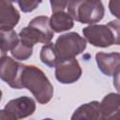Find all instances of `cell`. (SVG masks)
<instances>
[{"label":"cell","mask_w":120,"mask_h":120,"mask_svg":"<svg viewBox=\"0 0 120 120\" xmlns=\"http://www.w3.org/2000/svg\"><path fill=\"white\" fill-rule=\"evenodd\" d=\"M100 119L120 120V94L109 93L100 101Z\"/></svg>","instance_id":"9"},{"label":"cell","mask_w":120,"mask_h":120,"mask_svg":"<svg viewBox=\"0 0 120 120\" xmlns=\"http://www.w3.org/2000/svg\"><path fill=\"white\" fill-rule=\"evenodd\" d=\"M109 9L114 17L120 20V0H110Z\"/></svg>","instance_id":"20"},{"label":"cell","mask_w":120,"mask_h":120,"mask_svg":"<svg viewBox=\"0 0 120 120\" xmlns=\"http://www.w3.org/2000/svg\"><path fill=\"white\" fill-rule=\"evenodd\" d=\"M36 102L33 98L23 96L9 100L0 111L2 120H19L32 115L36 111Z\"/></svg>","instance_id":"5"},{"label":"cell","mask_w":120,"mask_h":120,"mask_svg":"<svg viewBox=\"0 0 120 120\" xmlns=\"http://www.w3.org/2000/svg\"><path fill=\"white\" fill-rule=\"evenodd\" d=\"M41 2L42 0H18L17 3L22 12L28 13L35 10L41 4Z\"/></svg>","instance_id":"17"},{"label":"cell","mask_w":120,"mask_h":120,"mask_svg":"<svg viewBox=\"0 0 120 120\" xmlns=\"http://www.w3.org/2000/svg\"><path fill=\"white\" fill-rule=\"evenodd\" d=\"M20 39L34 46L36 43L46 44L53 38V31L50 25V18L47 16H38L32 19L28 25L19 33Z\"/></svg>","instance_id":"3"},{"label":"cell","mask_w":120,"mask_h":120,"mask_svg":"<svg viewBox=\"0 0 120 120\" xmlns=\"http://www.w3.org/2000/svg\"><path fill=\"white\" fill-rule=\"evenodd\" d=\"M82 68L76 58L61 61L56 67L54 75L56 80L63 84H71L77 82L82 75Z\"/></svg>","instance_id":"8"},{"label":"cell","mask_w":120,"mask_h":120,"mask_svg":"<svg viewBox=\"0 0 120 120\" xmlns=\"http://www.w3.org/2000/svg\"><path fill=\"white\" fill-rule=\"evenodd\" d=\"M1 35V52L5 54L8 51H12L19 42V34L13 28H0Z\"/></svg>","instance_id":"14"},{"label":"cell","mask_w":120,"mask_h":120,"mask_svg":"<svg viewBox=\"0 0 120 120\" xmlns=\"http://www.w3.org/2000/svg\"><path fill=\"white\" fill-rule=\"evenodd\" d=\"M99 70L106 76H112L116 67L120 64V52H98L95 55Z\"/></svg>","instance_id":"10"},{"label":"cell","mask_w":120,"mask_h":120,"mask_svg":"<svg viewBox=\"0 0 120 120\" xmlns=\"http://www.w3.org/2000/svg\"><path fill=\"white\" fill-rule=\"evenodd\" d=\"M68 12L81 23L94 24L103 19L105 8L100 0H71Z\"/></svg>","instance_id":"2"},{"label":"cell","mask_w":120,"mask_h":120,"mask_svg":"<svg viewBox=\"0 0 120 120\" xmlns=\"http://www.w3.org/2000/svg\"><path fill=\"white\" fill-rule=\"evenodd\" d=\"M112 76H113V86L115 90L118 93H120V64L116 67Z\"/></svg>","instance_id":"21"},{"label":"cell","mask_w":120,"mask_h":120,"mask_svg":"<svg viewBox=\"0 0 120 120\" xmlns=\"http://www.w3.org/2000/svg\"><path fill=\"white\" fill-rule=\"evenodd\" d=\"M110 29L112 32L114 38V44L120 45V20H113L107 23Z\"/></svg>","instance_id":"18"},{"label":"cell","mask_w":120,"mask_h":120,"mask_svg":"<svg viewBox=\"0 0 120 120\" xmlns=\"http://www.w3.org/2000/svg\"><path fill=\"white\" fill-rule=\"evenodd\" d=\"M20 21V13L9 0H1L0 28H13Z\"/></svg>","instance_id":"11"},{"label":"cell","mask_w":120,"mask_h":120,"mask_svg":"<svg viewBox=\"0 0 120 120\" xmlns=\"http://www.w3.org/2000/svg\"><path fill=\"white\" fill-rule=\"evenodd\" d=\"M39 57L41 62L49 68H55L60 63L57 52L55 50V46L52 42H48L42 46Z\"/></svg>","instance_id":"15"},{"label":"cell","mask_w":120,"mask_h":120,"mask_svg":"<svg viewBox=\"0 0 120 120\" xmlns=\"http://www.w3.org/2000/svg\"><path fill=\"white\" fill-rule=\"evenodd\" d=\"M72 120H98L100 119V102L91 101L78 107L72 116Z\"/></svg>","instance_id":"12"},{"label":"cell","mask_w":120,"mask_h":120,"mask_svg":"<svg viewBox=\"0 0 120 120\" xmlns=\"http://www.w3.org/2000/svg\"><path fill=\"white\" fill-rule=\"evenodd\" d=\"M24 65L10 56L2 54L0 59V78L11 88L22 89V73Z\"/></svg>","instance_id":"6"},{"label":"cell","mask_w":120,"mask_h":120,"mask_svg":"<svg viewBox=\"0 0 120 120\" xmlns=\"http://www.w3.org/2000/svg\"><path fill=\"white\" fill-rule=\"evenodd\" d=\"M83 37L91 45L99 48H108L114 44L112 30L106 24H89L82 29Z\"/></svg>","instance_id":"7"},{"label":"cell","mask_w":120,"mask_h":120,"mask_svg":"<svg viewBox=\"0 0 120 120\" xmlns=\"http://www.w3.org/2000/svg\"><path fill=\"white\" fill-rule=\"evenodd\" d=\"M22 84L28 89L40 104L48 103L53 96V86L45 73L34 65H24L22 73Z\"/></svg>","instance_id":"1"},{"label":"cell","mask_w":120,"mask_h":120,"mask_svg":"<svg viewBox=\"0 0 120 120\" xmlns=\"http://www.w3.org/2000/svg\"><path fill=\"white\" fill-rule=\"evenodd\" d=\"M70 1L71 0H50L52 11H64L66 8H68Z\"/></svg>","instance_id":"19"},{"label":"cell","mask_w":120,"mask_h":120,"mask_svg":"<svg viewBox=\"0 0 120 120\" xmlns=\"http://www.w3.org/2000/svg\"><path fill=\"white\" fill-rule=\"evenodd\" d=\"M33 48H34V46L29 45L28 43L22 41L19 38V42H18L17 46L12 51H10L11 55L16 60H19V61L27 60L33 54Z\"/></svg>","instance_id":"16"},{"label":"cell","mask_w":120,"mask_h":120,"mask_svg":"<svg viewBox=\"0 0 120 120\" xmlns=\"http://www.w3.org/2000/svg\"><path fill=\"white\" fill-rule=\"evenodd\" d=\"M50 25L53 32L62 33L70 30L74 26V19L68 12L55 11L50 18Z\"/></svg>","instance_id":"13"},{"label":"cell","mask_w":120,"mask_h":120,"mask_svg":"<svg viewBox=\"0 0 120 120\" xmlns=\"http://www.w3.org/2000/svg\"><path fill=\"white\" fill-rule=\"evenodd\" d=\"M10 2H18V0H9Z\"/></svg>","instance_id":"22"},{"label":"cell","mask_w":120,"mask_h":120,"mask_svg":"<svg viewBox=\"0 0 120 120\" xmlns=\"http://www.w3.org/2000/svg\"><path fill=\"white\" fill-rule=\"evenodd\" d=\"M60 62L76 58L86 49V39L77 32H68L57 38L55 43Z\"/></svg>","instance_id":"4"}]
</instances>
